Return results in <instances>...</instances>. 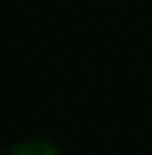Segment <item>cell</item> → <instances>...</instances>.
<instances>
[{
	"label": "cell",
	"mask_w": 152,
	"mask_h": 155,
	"mask_svg": "<svg viewBox=\"0 0 152 155\" xmlns=\"http://www.w3.org/2000/svg\"><path fill=\"white\" fill-rule=\"evenodd\" d=\"M6 155H60V152L48 139H25V143H16Z\"/></svg>",
	"instance_id": "cell-1"
}]
</instances>
